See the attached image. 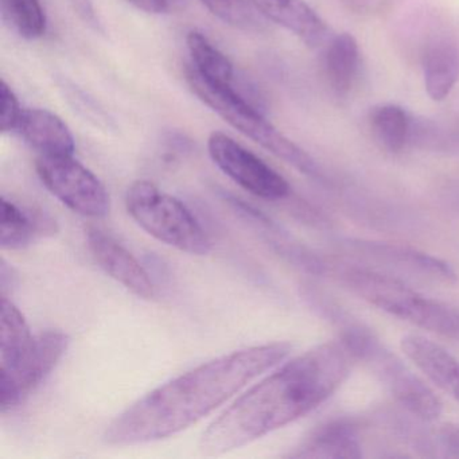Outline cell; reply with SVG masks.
I'll return each mask as SVG.
<instances>
[{
	"label": "cell",
	"mask_w": 459,
	"mask_h": 459,
	"mask_svg": "<svg viewBox=\"0 0 459 459\" xmlns=\"http://www.w3.org/2000/svg\"><path fill=\"white\" fill-rule=\"evenodd\" d=\"M133 6L147 14H165L169 13L165 0H128Z\"/></svg>",
	"instance_id": "obj_27"
},
{
	"label": "cell",
	"mask_w": 459,
	"mask_h": 459,
	"mask_svg": "<svg viewBox=\"0 0 459 459\" xmlns=\"http://www.w3.org/2000/svg\"><path fill=\"white\" fill-rule=\"evenodd\" d=\"M68 334L48 330L36 335V342L17 368L0 370V408L2 412L18 407L34 389L39 388L55 370L68 351Z\"/></svg>",
	"instance_id": "obj_9"
},
{
	"label": "cell",
	"mask_w": 459,
	"mask_h": 459,
	"mask_svg": "<svg viewBox=\"0 0 459 459\" xmlns=\"http://www.w3.org/2000/svg\"><path fill=\"white\" fill-rule=\"evenodd\" d=\"M37 173L48 190L74 213L101 219L109 213L111 200L103 182L74 157H42Z\"/></svg>",
	"instance_id": "obj_7"
},
{
	"label": "cell",
	"mask_w": 459,
	"mask_h": 459,
	"mask_svg": "<svg viewBox=\"0 0 459 459\" xmlns=\"http://www.w3.org/2000/svg\"><path fill=\"white\" fill-rule=\"evenodd\" d=\"M22 109L18 103L17 96L6 82L0 85V130L2 133L15 131Z\"/></svg>",
	"instance_id": "obj_24"
},
{
	"label": "cell",
	"mask_w": 459,
	"mask_h": 459,
	"mask_svg": "<svg viewBox=\"0 0 459 459\" xmlns=\"http://www.w3.org/2000/svg\"><path fill=\"white\" fill-rule=\"evenodd\" d=\"M208 152L214 165L251 195L268 201L283 200L290 195L289 182L278 171L230 136L212 134Z\"/></svg>",
	"instance_id": "obj_8"
},
{
	"label": "cell",
	"mask_w": 459,
	"mask_h": 459,
	"mask_svg": "<svg viewBox=\"0 0 459 459\" xmlns=\"http://www.w3.org/2000/svg\"><path fill=\"white\" fill-rule=\"evenodd\" d=\"M4 18L25 39H39L47 31V14L39 0H0Z\"/></svg>",
	"instance_id": "obj_22"
},
{
	"label": "cell",
	"mask_w": 459,
	"mask_h": 459,
	"mask_svg": "<svg viewBox=\"0 0 459 459\" xmlns=\"http://www.w3.org/2000/svg\"><path fill=\"white\" fill-rule=\"evenodd\" d=\"M332 316L341 325V338L353 351L356 359L372 370L408 412L424 421L439 418L443 410L439 397L403 359L389 351L369 327L354 321L338 307H334Z\"/></svg>",
	"instance_id": "obj_5"
},
{
	"label": "cell",
	"mask_w": 459,
	"mask_h": 459,
	"mask_svg": "<svg viewBox=\"0 0 459 459\" xmlns=\"http://www.w3.org/2000/svg\"><path fill=\"white\" fill-rule=\"evenodd\" d=\"M185 2H186V0H165L169 12H171V10L174 12V10L181 9V7L184 6Z\"/></svg>",
	"instance_id": "obj_28"
},
{
	"label": "cell",
	"mask_w": 459,
	"mask_h": 459,
	"mask_svg": "<svg viewBox=\"0 0 459 459\" xmlns=\"http://www.w3.org/2000/svg\"><path fill=\"white\" fill-rule=\"evenodd\" d=\"M354 361L342 338L295 357L251 386L206 429L201 453H230L303 418L342 385Z\"/></svg>",
	"instance_id": "obj_1"
},
{
	"label": "cell",
	"mask_w": 459,
	"mask_h": 459,
	"mask_svg": "<svg viewBox=\"0 0 459 459\" xmlns=\"http://www.w3.org/2000/svg\"><path fill=\"white\" fill-rule=\"evenodd\" d=\"M126 208L144 232L166 246L195 256L212 251L213 244L197 217L152 182H134L126 193Z\"/></svg>",
	"instance_id": "obj_6"
},
{
	"label": "cell",
	"mask_w": 459,
	"mask_h": 459,
	"mask_svg": "<svg viewBox=\"0 0 459 459\" xmlns=\"http://www.w3.org/2000/svg\"><path fill=\"white\" fill-rule=\"evenodd\" d=\"M88 248L101 270L142 299H152L154 284L135 256L99 228L87 230Z\"/></svg>",
	"instance_id": "obj_10"
},
{
	"label": "cell",
	"mask_w": 459,
	"mask_h": 459,
	"mask_svg": "<svg viewBox=\"0 0 459 459\" xmlns=\"http://www.w3.org/2000/svg\"><path fill=\"white\" fill-rule=\"evenodd\" d=\"M15 131L42 157H74L76 143L71 130L48 109H22Z\"/></svg>",
	"instance_id": "obj_12"
},
{
	"label": "cell",
	"mask_w": 459,
	"mask_h": 459,
	"mask_svg": "<svg viewBox=\"0 0 459 459\" xmlns=\"http://www.w3.org/2000/svg\"><path fill=\"white\" fill-rule=\"evenodd\" d=\"M262 17L297 36L308 48L329 42L330 30L325 21L305 0H249Z\"/></svg>",
	"instance_id": "obj_11"
},
{
	"label": "cell",
	"mask_w": 459,
	"mask_h": 459,
	"mask_svg": "<svg viewBox=\"0 0 459 459\" xmlns=\"http://www.w3.org/2000/svg\"><path fill=\"white\" fill-rule=\"evenodd\" d=\"M36 342V335L20 308L2 295L0 314V370H13L28 356Z\"/></svg>",
	"instance_id": "obj_18"
},
{
	"label": "cell",
	"mask_w": 459,
	"mask_h": 459,
	"mask_svg": "<svg viewBox=\"0 0 459 459\" xmlns=\"http://www.w3.org/2000/svg\"><path fill=\"white\" fill-rule=\"evenodd\" d=\"M338 281L369 305L427 332L459 338V310L432 299L394 276L357 265L334 264Z\"/></svg>",
	"instance_id": "obj_3"
},
{
	"label": "cell",
	"mask_w": 459,
	"mask_h": 459,
	"mask_svg": "<svg viewBox=\"0 0 459 459\" xmlns=\"http://www.w3.org/2000/svg\"><path fill=\"white\" fill-rule=\"evenodd\" d=\"M291 349L289 342L264 343L204 362L130 405L107 427L104 442L125 447L174 437L281 364Z\"/></svg>",
	"instance_id": "obj_2"
},
{
	"label": "cell",
	"mask_w": 459,
	"mask_h": 459,
	"mask_svg": "<svg viewBox=\"0 0 459 459\" xmlns=\"http://www.w3.org/2000/svg\"><path fill=\"white\" fill-rule=\"evenodd\" d=\"M291 458H361V442L356 424L345 419L316 426L295 450Z\"/></svg>",
	"instance_id": "obj_15"
},
{
	"label": "cell",
	"mask_w": 459,
	"mask_h": 459,
	"mask_svg": "<svg viewBox=\"0 0 459 459\" xmlns=\"http://www.w3.org/2000/svg\"><path fill=\"white\" fill-rule=\"evenodd\" d=\"M201 4L228 25L244 30H254L260 26L256 10L248 0H200Z\"/></svg>",
	"instance_id": "obj_23"
},
{
	"label": "cell",
	"mask_w": 459,
	"mask_h": 459,
	"mask_svg": "<svg viewBox=\"0 0 459 459\" xmlns=\"http://www.w3.org/2000/svg\"><path fill=\"white\" fill-rule=\"evenodd\" d=\"M424 87L434 101L448 98L459 80V47L447 39L429 44L423 55Z\"/></svg>",
	"instance_id": "obj_16"
},
{
	"label": "cell",
	"mask_w": 459,
	"mask_h": 459,
	"mask_svg": "<svg viewBox=\"0 0 459 459\" xmlns=\"http://www.w3.org/2000/svg\"><path fill=\"white\" fill-rule=\"evenodd\" d=\"M359 68V49L356 39L348 33L332 37L325 50V74L338 98H346L351 92Z\"/></svg>",
	"instance_id": "obj_19"
},
{
	"label": "cell",
	"mask_w": 459,
	"mask_h": 459,
	"mask_svg": "<svg viewBox=\"0 0 459 459\" xmlns=\"http://www.w3.org/2000/svg\"><path fill=\"white\" fill-rule=\"evenodd\" d=\"M190 91L225 120L230 127L289 163L305 176L319 178L321 170L316 160L294 142L284 136L273 123L265 119L248 99L244 98L233 85L216 84L204 79L192 65L185 69Z\"/></svg>",
	"instance_id": "obj_4"
},
{
	"label": "cell",
	"mask_w": 459,
	"mask_h": 459,
	"mask_svg": "<svg viewBox=\"0 0 459 459\" xmlns=\"http://www.w3.org/2000/svg\"><path fill=\"white\" fill-rule=\"evenodd\" d=\"M57 221L41 209L21 206L14 201L2 198L0 247L17 251L30 246L36 238L57 235Z\"/></svg>",
	"instance_id": "obj_14"
},
{
	"label": "cell",
	"mask_w": 459,
	"mask_h": 459,
	"mask_svg": "<svg viewBox=\"0 0 459 459\" xmlns=\"http://www.w3.org/2000/svg\"><path fill=\"white\" fill-rule=\"evenodd\" d=\"M351 246L361 254L369 255L370 257H375V259L383 260V262L389 263V264L413 271V273L429 276V278L439 279V281H455L456 279L455 273L447 263L423 254V252L416 251V249L394 246V244L373 243V241H369V243L356 241V243H351Z\"/></svg>",
	"instance_id": "obj_17"
},
{
	"label": "cell",
	"mask_w": 459,
	"mask_h": 459,
	"mask_svg": "<svg viewBox=\"0 0 459 459\" xmlns=\"http://www.w3.org/2000/svg\"><path fill=\"white\" fill-rule=\"evenodd\" d=\"M71 4L74 6L77 15H79L85 23H88V25L99 30L100 22H99L98 14H96L92 0H71Z\"/></svg>",
	"instance_id": "obj_26"
},
{
	"label": "cell",
	"mask_w": 459,
	"mask_h": 459,
	"mask_svg": "<svg viewBox=\"0 0 459 459\" xmlns=\"http://www.w3.org/2000/svg\"><path fill=\"white\" fill-rule=\"evenodd\" d=\"M405 356L434 384L459 403V359L439 343L423 335H405L402 340Z\"/></svg>",
	"instance_id": "obj_13"
},
{
	"label": "cell",
	"mask_w": 459,
	"mask_h": 459,
	"mask_svg": "<svg viewBox=\"0 0 459 459\" xmlns=\"http://www.w3.org/2000/svg\"><path fill=\"white\" fill-rule=\"evenodd\" d=\"M370 133L375 141L389 152H400L412 139L413 119L396 104H381L370 109Z\"/></svg>",
	"instance_id": "obj_20"
},
{
	"label": "cell",
	"mask_w": 459,
	"mask_h": 459,
	"mask_svg": "<svg viewBox=\"0 0 459 459\" xmlns=\"http://www.w3.org/2000/svg\"><path fill=\"white\" fill-rule=\"evenodd\" d=\"M437 439L442 450L451 455H459V426L445 424L437 431Z\"/></svg>",
	"instance_id": "obj_25"
},
{
	"label": "cell",
	"mask_w": 459,
	"mask_h": 459,
	"mask_svg": "<svg viewBox=\"0 0 459 459\" xmlns=\"http://www.w3.org/2000/svg\"><path fill=\"white\" fill-rule=\"evenodd\" d=\"M186 45L192 57V66L204 79L216 84L233 85L235 69L232 63L203 33L190 31Z\"/></svg>",
	"instance_id": "obj_21"
}]
</instances>
